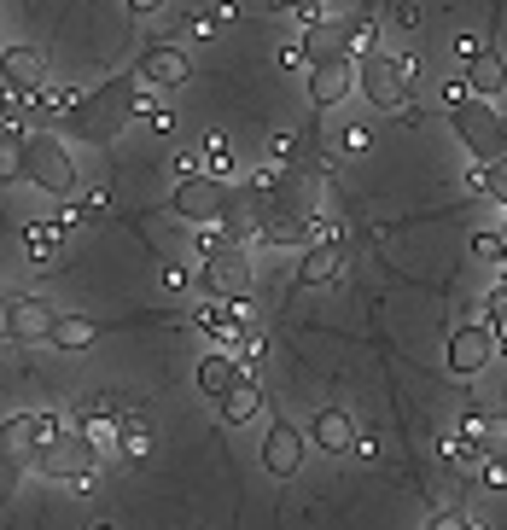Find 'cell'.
I'll list each match as a JSON object with an SVG mask.
<instances>
[{
    "label": "cell",
    "instance_id": "obj_1",
    "mask_svg": "<svg viewBox=\"0 0 507 530\" xmlns=\"http://www.w3.org/2000/svg\"><path fill=\"white\" fill-rule=\"evenodd\" d=\"M135 94H140V70H123V76H111L94 94L76 100V111L65 117V129L82 134V140H94V146H111L117 134L135 123Z\"/></svg>",
    "mask_w": 507,
    "mask_h": 530
},
{
    "label": "cell",
    "instance_id": "obj_21",
    "mask_svg": "<svg viewBox=\"0 0 507 530\" xmlns=\"http://www.w3.org/2000/svg\"><path fill=\"white\" fill-rule=\"evenodd\" d=\"M94 338H100V327L82 321V315H59V321H53V344H59V350H88Z\"/></svg>",
    "mask_w": 507,
    "mask_h": 530
},
{
    "label": "cell",
    "instance_id": "obj_35",
    "mask_svg": "<svg viewBox=\"0 0 507 530\" xmlns=\"http://www.w3.org/2000/svg\"><path fill=\"white\" fill-rule=\"evenodd\" d=\"M234 356H239V362H245V367H251V362H257V356H263V338H257V332H245V338H239V344H234Z\"/></svg>",
    "mask_w": 507,
    "mask_h": 530
},
{
    "label": "cell",
    "instance_id": "obj_33",
    "mask_svg": "<svg viewBox=\"0 0 507 530\" xmlns=\"http://www.w3.org/2000/svg\"><path fill=\"white\" fill-rule=\"evenodd\" d=\"M368 146H373L368 123H344V152H368Z\"/></svg>",
    "mask_w": 507,
    "mask_h": 530
},
{
    "label": "cell",
    "instance_id": "obj_39",
    "mask_svg": "<svg viewBox=\"0 0 507 530\" xmlns=\"http://www.w3.org/2000/svg\"><path fill=\"white\" fill-rule=\"evenodd\" d=\"M269 158H274V164H286V158H292V134H274V140H269Z\"/></svg>",
    "mask_w": 507,
    "mask_h": 530
},
{
    "label": "cell",
    "instance_id": "obj_8",
    "mask_svg": "<svg viewBox=\"0 0 507 530\" xmlns=\"http://www.w3.org/2000/svg\"><path fill=\"white\" fill-rule=\"evenodd\" d=\"M356 76H362V94H368L379 111H403L408 105V76H403V59H385V53H368L356 59Z\"/></svg>",
    "mask_w": 507,
    "mask_h": 530
},
{
    "label": "cell",
    "instance_id": "obj_25",
    "mask_svg": "<svg viewBox=\"0 0 507 530\" xmlns=\"http://www.w3.org/2000/svg\"><path fill=\"white\" fill-rule=\"evenodd\" d=\"M490 437H496V420H490L478 402H467V408H461V443H478V449H490Z\"/></svg>",
    "mask_w": 507,
    "mask_h": 530
},
{
    "label": "cell",
    "instance_id": "obj_26",
    "mask_svg": "<svg viewBox=\"0 0 507 530\" xmlns=\"http://www.w3.org/2000/svg\"><path fill=\"white\" fill-rule=\"evenodd\" d=\"M443 461L455 466V472H467V478H473V472H484V461H490V449H478V443H461V437H455V443L443 449Z\"/></svg>",
    "mask_w": 507,
    "mask_h": 530
},
{
    "label": "cell",
    "instance_id": "obj_40",
    "mask_svg": "<svg viewBox=\"0 0 507 530\" xmlns=\"http://www.w3.org/2000/svg\"><path fill=\"white\" fill-rule=\"evenodd\" d=\"M129 12L135 18H152V12H164V0H129Z\"/></svg>",
    "mask_w": 507,
    "mask_h": 530
},
{
    "label": "cell",
    "instance_id": "obj_10",
    "mask_svg": "<svg viewBox=\"0 0 507 530\" xmlns=\"http://www.w3.org/2000/svg\"><path fill=\"white\" fill-rule=\"evenodd\" d=\"M356 88H362V76H356V59H350V53H344V59H321V65H309V100H315V111L344 105Z\"/></svg>",
    "mask_w": 507,
    "mask_h": 530
},
{
    "label": "cell",
    "instance_id": "obj_17",
    "mask_svg": "<svg viewBox=\"0 0 507 530\" xmlns=\"http://www.w3.org/2000/svg\"><path fill=\"white\" fill-rule=\"evenodd\" d=\"M467 82H473L478 100H496V94L507 88V59H502V47H490V41H484V53L467 65Z\"/></svg>",
    "mask_w": 507,
    "mask_h": 530
},
{
    "label": "cell",
    "instance_id": "obj_4",
    "mask_svg": "<svg viewBox=\"0 0 507 530\" xmlns=\"http://www.w3.org/2000/svg\"><path fill=\"white\" fill-rule=\"evenodd\" d=\"M449 123H455L461 146L473 152L478 164H502L507 158V117H496L490 100H473V105H461V111H449Z\"/></svg>",
    "mask_w": 507,
    "mask_h": 530
},
{
    "label": "cell",
    "instance_id": "obj_36",
    "mask_svg": "<svg viewBox=\"0 0 507 530\" xmlns=\"http://www.w3.org/2000/svg\"><path fill=\"white\" fill-rule=\"evenodd\" d=\"M455 53H461V59L473 65L478 53H484V35H455Z\"/></svg>",
    "mask_w": 507,
    "mask_h": 530
},
{
    "label": "cell",
    "instance_id": "obj_16",
    "mask_svg": "<svg viewBox=\"0 0 507 530\" xmlns=\"http://www.w3.org/2000/svg\"><path fill=\"white\" fill-rule=\"evenodd\" d=\"M123 426H129V414H117L111 402H94L88 414H82V437L94 443V449H105V455H117V437H123Z\"/></svg>",
    "mask_w": 507,
    "mask_h": 530
},
{
    "label": "cell",
    "instance_id": "obj_5",
    "mask_svg": "<svg viewBox=\"0 0 507 530\" xmlns=\"http://www.w3.org/2000/svg\"><path fill=\"white\" fill-rule=\"evenodd\" d=\"M35 472L41 478H65V484H94V443L82 431H65V437H53L35 455Z\"/></svg>",
    "mask_w": 507,
    "mask_h": 530
},
{
    "label": "cell",
    "instance_id": "obj_32",
    "mask_svg": "<svg viewBox=\"0 0 507 530\" xmlns=\"http://www.w3.org/2000/svg\"><path fill=\"white\" fill-rule=\"evenodd\" d=\"M478 478H484L490 490H507V455H496V449H490V461H484V472H478Z\"/></svg>",
    "mask_w": 507,
    "mask_h": 530
},
{
    "label": "cell",
    "instance_id": "obj_23",
    "mask_svg": "<svg viewBox=\"0 0 507 530\" xmlns=\"http://www.w3.org/2000/svg\"><path fill=\"white\" fill-rule=\"evenodd\" d=\"M59 239H65V233L53 228V222H30V228H24V251H30L35 263H53V257H59Z\"/></svg>",
    "mask_w": 507,
    "mask_h": 530
},
{
    "label": "cell",
    "instance_id": "obj_15",
    "mask_svg": "<svg viewBox=\"0 0 507 530\" xmlns=\"http://www.w3.org/2000/svg\"><path fill=\"white\" fill-rule=\"evenodd\" d=\"M309 437H315L327 455H356V443H362V437H356V420H350L344 408H321L315 426H309Z\"/></svg>",
    "mask_w": 507,
    "mask_h": 530
},
{
    "label": "cell",
    "instance_id": "obj_19",
    "mask_svg": "<svg viewBox=\"0 0 507 530\" xmlns=\"http://www.w3.org/2000/svg\"><path fill=\"white\" fill-rule=\"evenodd\" d=\"M0 443H6V461L12 466H35V455H41V437H35V414H12L6 426H0Z\"/></svg>",
    "mask_w": 507,
    "mask_h": 530
},
{
    "label": "cell",
    "instance_id": "obj_2",
    "mask_svg": "<svg viewBox=\"0 0 507 530\" xmlns=\"http://www.w3.org/2000/svg\"><path fill=\"white\" fill-rule=\"evenodd\" d=\"M6 169L24 175L30 187H41L47 199H70L76 193V164H70L65 140H53L47 129L24 134V140H6Z\"/></svg>",
    "mask_w": 507,
    "mask_h": 530
},
{
    "label": "cell",
    "instance_id": "obj_12",
    "mask_svg": "<svg viewBox=\"0 0 507 530\" xmlns=\"http://www.w3.org/2000/svg\"><path fill=\"white\" fill-rule=\"evenodd\" d=\"M263 466H269L274 478H292L304 466V431L292 426V420H274L269 426V437H263Z\"/></svg>",
    "mask_w": 507,
    "mask_h": 530
},
{
    "label": "cell",
    "instance_id": "obj_30",
    "mask_svg": "<svg viewBox=\"0 0 507 530\" xmlns=\"http://www.w3.org/2000/svg\"><path fill=\"white\" fill-rule=\"evenodd\" d=\"M216 24H222V18H210V12H187V18H181V30L193 35V41H216Z\"/></svg>",
    "mask_w": 507,
    "mask_h": 530
},
{
    "label": "cell",
    "instance_id": "obj_31",
    "mask_svg": "<svg viewBox=\"0 0 507 530\" xmlns=\"http://www.w3.org/2000/svg\"><path fill=\"white\" fill-rule=\"evenodd\" d=\"M350 53H356V59H368V53H379V30L356 18V35H350Z\"/></svg>",
    "mask_w": 507,
    "mask_h": 530
},
{
    "label": "cell",
    "instance_id": "obj_14",
    "mask_svg": "<svg viewBox=\"0 0 507 530\" xmlns=\"http://www.w3.org/2000/svg\"><path fill=\"white\" fill-rule=\"evenodd\" d=\"M239 385H245V362H239L234 350H210V356H204L199 362V391L204 397H234Z\"/></svg>",
    "mask_w": 507,
    "mask_h": 530
},
{
    "label": "cell",
    "instance_id": "obj_3",
    "mask_svg": "<svg viewBox=\"0 0 507 530\" xmlns=\"http://www.w3.org/2000/svg\"><path fill=\"white\" fill-rule=\"evenodd\" d=\"M169 210H175L181 222H193V228H210V222H222V216L234 210V187H228L222 175H187V181L169 193Z\"/></svg>",
    "mask_w": 507,
    "mask_h": 530
},
{
    "label": "cell",
    "instance_id": "obj_34",
    "mask_svg": "<svg viewBox=\"0 0 507 530\" xmlns=\"http://www.w3.org/2000/svg\"><path fill=\"white\" fill-rule=\"evenodd\" d=\"M426 530H473V519L449 507V513H432V525H426Z\"/></svg>",
    "mask_w": 507,
    "mask_h": 530
},
{
    "label": "cell",
    "instance_id": "obj_6",
    "mask_svg": "<svg viewBox=\"0 0 507 530\" xmlns=\"http://www.w3.org/2000/svg\"><path fill=\"white\" fill-rule=\"evenodd\" d=\"M199 292L204 298H222V303H239L251 298V257H245V245L239 251H210L199 263Z\"/></svg>",
    "mask_w": 507,
    "mask_h": 530
},
{
    "label": "cell",
    "instance_id": "obj_24",
    "mask_svg": "<svg viewBox=\"0 0 507 530\" xmlns=\"http://www.w3.org/2000/svg\"><path fill=\"white\" fill-rule=\"evenodd\" d=\"M146 455H152V431H146V420L129 414V426L117 437V461H146Z\"/></svg>",
    "mask_w": 507,
    "mask_h": 530
},
{
    "label": "cell",
    "instance_id": "obj_18",
    "mask_svg": "<svg viewBox=\"0 0 507 530\" xmlns=\"http://www.w3.org/2000/svg\"><path fill=\"white\" fill-rule=\"evenodd\" d=\"M338 268H344V251H338V245H309L304 263H298V286H304V292H315V286H333Z\"/></svg>",
    "mask_w": 507,
    "mask_h": 530
},
{
    "label": "cell",
    "instance_id": "obj_11",
    "mask_svg": "<svg viewBox=\"0 0 507 530\" xmlns=\"http://www.w3.org/2000/svg\"><path fill=\"white\" fill-rule=\"evenodd\" d=\"M135 70H140V82H146V88H158V94H175V88H187V82H193L187 53H181V47H169V41L146 47Z\"/></svg>",
    "mask_w": 507,
    "mask_h": 530
},
{
    "label": "cell",
    "instance_id": "obj_29",
    "mask_svg": "<svg viewBox=\"0 0 507 530\" xmlns=\"http://www.w3.org/2000/svg\"><path fill=\"white\" fill-rule=\"evenodd\" d=\"M484 199L507 204V158L502 164H484Z\"/></svg>",
    "mask_w": 507,
    "mask_h": 530
},
{
    "label": "cell",
    "instance_id": "obj_41",
    "mask_svg": "<svg viewBox=\"0 0 507 530\" xmlns=\"http://www.w3.org/2000/svg\"><path fill=\"white\" fill-rule=\"evenodd\" d=\"M274 6H286V12H309V6H321V0H274Z\"/></svg>",
    "mask_w": 507,
    "mask_h": 530
},
{
    "label": "cell",
    "instance_id": "obj_20",
    "mask_svg": "<svg viewBox=\"0 0 507 530\" xmlns=\"http://www.w3.org/2000/svg\"><path fill=\"white\" fill-rule=\"evenodd\" d=\"M257 408H263V385L245 379L234 397H222V420H228V426H245V420H257Z\"/></svg>",
    "mask_w": 507,
    "mask_h": 530
},
{
    "label": "cell",
    "instance_id": "obj_7",
    "mask_svg": "<svg viewBox=\"0 0 507 530\" xmlns=\"http://www.w3.org/2000/svg\"><path fill=\"white\" fill-rule=\"evenodd\" d=\"M53 321H59V309L47 298H6L0 303V327L12 344H53Z\"/></svg>",
    "mask_w": 507,
    "mask_h": 530
},
{
    "label": "cell",
    "instance_id": "obj_38",
    "mask_svg": "<svg viewBox=\"0 0 507 530\" xmlns=\"http://www.w3.org/2000/svg\"><path fill=\"white\" fill-rule=\"evenodd\" d=\"M146 123H152V134H175V111H169V105H158Z\"/></svg>",
    "mask_w": 507,
    "mask_h": 530
},
{
    "label": "cell",
    "instance_id": "obj_37",
    "mask_svg": "<svg viewBox=\"0 0 507 530\" xmlns=\"http://www.w3.org/2000/svg\"><path fill=\"white\" fill-rule=\"evenodd\" d=\"M158 280H164L169 292H181V286H187V268H181V263H164V268H158Z\"/></svg>",
    "mask_w": 507,
    "mask_h": 530
},
{
    "label": "cell",
    "instance_id": "obj_28",
    "mask_svg": "<svg viewBox=\"0 0 507 530\" xmlns=\"http://www.w3.org/2000/svg\"><path fill=\"white\" fill-rule=\"evenodd\" d=\"M438 94H443V105H449V111H461V105H473V100H478V94H473V82H467V76H449V82H443Z\"/></svg>",
    "mask_w": 507,
    "mask_h": 530
},
{
    "label": "cell",
    "instance_id": "obj_9",
    "mask_svg": "<svg viewBox=\"0 0 507 530\" xmlns=\"http://www.w3.org/2000/svg\"><path fill=\"white\" fill-rule=\"evenodd\" d=\"M496 327H484V321H473V327H455L449 332V373H461V379H473V373H484V367L496 362Z\"/></svg>",
    "mask_w": 507,
    "mask_h": 530
},
{
    "label": "cell",
    "instance_id": "obj_27",
    "mask_svg": "<svg viewBox=\"0 0 507 530\" xmlns=\"http://www.w3.org/2000/svg\"><path fill=\"white\" fill-rule=\"evenodd\" d=\"M473 257L478 263H507V233H473Z\"/></svg>",
    "mask_w": 507,
    "mask_h": 530
},
{
    "label": "cell",
    "instance_id": "obj_13",
    "mask_svg": "<svg viewBox=\"0 0 507 530\" xmlns=\"http://www.w3.org/2000/svg\"><path fill=\"white\" fill-rule=\"evenodd\" d=\"M0 76H6L12 94H35V88L47 82V59H41L35 47H24V41H12V47L0 53Z\"/></svg>",
    "mask_w": 507,
    "mask_h": 530
},
{
    "label": "cell",
    "instance_id": "obj_22",
    "mask_svg": "<svg viewBox=\"0 0 507 530\" xmlns=\"http://www.w3.org/2000/svg\"><path fill=\"white\" fill-rule=\"evenodd\" d=\"M199 158H204V175H222V181H228V175H234V152H228V134H204L199 140Z\"/></svg>",
    "mask_w": 507,
    "mask_h": 530
}]
</instances>
